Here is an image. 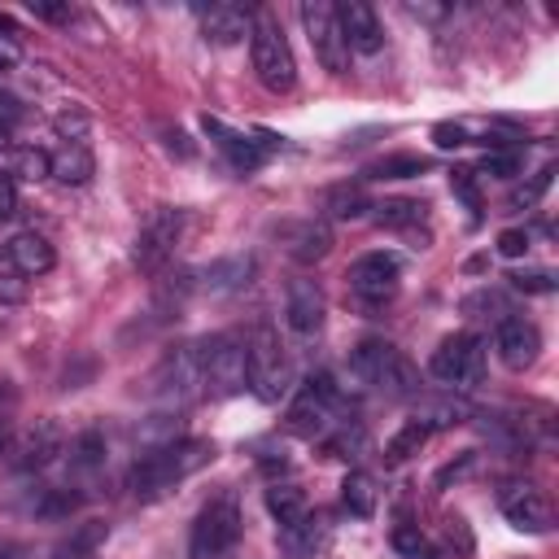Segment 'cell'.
<instances>
[{"label": "cell", "mask_w": 559, "mask_h": 559, "mask_svg": "<svg viewBox=\"0 0 559 559\" xmlns=\"http://www.w3.org/2000/svg\"><path fill=\"white\" fill-rule=\"evenodd\" d=\"M301 22H306V35H310V48H314L319 66H323L328 74H345L349 48H345L336 9H332L328 0H301Z\"/></svg>", "instance_id": "obj_10"}, {"label": "cell", "mask_w": 559, "mask_h": 559, "mask_svg": "<svg viewBox=\"0 0 559 559\" xmlns=\"http://www.w3.org/2000/svg\"><path fill=\"white\" fill-rule=\"evenodd\" d=\"M249 57H253V74L266 92H293L297 83V61L293 48L284 39V26L271 13H253L249 26Z\"/></svg>", "instance_id": "obj_5"}, {"label": "cell", "mask_w": 559, "mask_h": 559, "mask_svg": "<svg viewBox=\"0 0 559 559\" xmlns=\"http://www.w3.org/2000/svg\"><path fill=\"white\" fill-rule=\"evenodd\" d=\"M323 314H328V306H323L319 284L314 280H293L288 284V297H284V323L297 336H314L323 328Z\"/></svg>", "instance_id": "obj_16"}, {"label": "cell", "mask_w": 559, "mask_h": 559, "mask_svg": "<svg viewBox=\"0 0 559 559\" xmlns=\"http://www.w3.org/2000/svg\"><path fill=\"white\" fill-rule=\"evenodd\" d=\"M48 175H52L57 183H66V188H83V183L96 175V157H92V148H87L83 140L57 144V148L48 153Z\"/></svg>", "instance_id": "obj_20"}, {"label": "cell", "mask_w": 559, "mask_h": 559, "mask_svg": "<svg viewBox=\"0 0 559 559\" xmlns=\"http://www.w3.org/2000/svg\"><path fill=\"white\" fill-rule=\"evenodd\" d=\"M253 275V258L249 253H236V258H214L210 266L197 271V288H210V293H236L245 288Z\"/></svg>", "instance_id": "obj_22"}, {"label": "cell", "mask_w": 559, "mask_h": 559, "mask_svg": "<svg viewBox=\"0 0 559 559\" xmlns=\"http://www.w3.org/2000/svg\"><path fill=\"white\" fill-rule=\"evenodd\" d=\"M520 153L515 148H489L485 157H480V166L472 170V175H493V179H515L520 175Z\"/></svg>", "instance_id": "obj_36"}, {"label": "cell", "mask_w": 559, "mask_h": 559, "mask_svg": "<svg viewBox=\"0 0 559 559\" xmlns=\"http://www.w3.org/2000/svg\"><path fill=\"white\" fill-rule=\"evenodd\" d=\"M266 511L280 520V528H288V524H297V520H306V515H310V498H306V489H301V485L275 480V485L266 489Z\"/></svg>", "instance_id": "obj_25"}, {"label": "cell", "mask_w": 559, "mask_h": 559, "mask_svg": "<svg viewBox=\"0 0 559 559\" xmlns=\"http://www.w3.org/2000/svg\"><path fill=\"white\" fill-rule=\"evenodd\" d=\"M341 502H345L349 515L367 520V515L376 511V480H371L367 472H349V476L341 480Z\"/></svg>", "instance_id": "obj_30"}, {"label": "cell", "mask_w": 559, "mask_h": 559, "mask_svg": "<svg viewBox=\"0 0 559 559\" xmlns=\"http://www.w3.org/2000/svg\"><path fill=\"white\" fill-rule=\"evenodd\" d=\"M428 166H432V162L419 157V153H384L380 162L367 166V179H415V175H424Z\"/></svg>", "instance_id": "obj_28"}, {"label": "cell", "mask_w": 559, "mask_h": 559, "mask_svg": "<svg viewBox=\"0 0 559 559\" xmlns=\"http://www.w3.org/2000/svg\"><path fill=\"white\" fill-rule=\"evenodd\" d=\"M192 349H197L201 393H210V397H231V393L249 389V349H245V341L218 332V336L192 341Z\"/></svg>", "instance_id": "obj_3"}, {"label": "cell", "mask_w": 559, "mask_h": 559, "mask_svg": "<svg viewBox=\"0 0 559 559\" xmlns=\"http://www.w3.org/2000/svg\"><path fill=\"white\" fill-rule=\"evenodd\" d=\"M428 371H432L441 384H450V389H472V384H480V380H485V341H480L476 332H454V336H445V341L432 349Z\"/></svg>", "instance_id": "obj_8"}, {"label": "cell", "mask_w": 559, "mask_h": 559, "mask_svg": "<svg viewBox=\"0 0 559 559\" xmlns=\"http://www.w3.org/2000/svg\"><path fill=\"white\" fill-rule=\"evenodd\" d=\"M323 210H328V218H362L371 210V197L362 183H336V188H328Z\"/></svg>", "instance_id": "obj_27"}, {"label": "cell", "mask_w": 559, "mask_h": 559, "mask_svg": "<svg viewBox=\"0 0 559 559\" xmlns=\"http://www.w3.org/2000/svg\"><path fill=\"white\" fill-rule=\"evenodd\" d=\"M515 293H555V275L550 271H515L507 275Z\"/></svg>", "instance_id": "obj_41"}, {"label": "cell", "mask_w": 559, "mask_h": 559, "mask_svg": "<svg viewBox=\"0 0 559 559\" xmlns=\"http://www.w3.org/2000/svg\"><path fill=\"white\" fill-rule=\"evenodd\" d=\"M450 188H454L472 210H480V192H476V175H472V170H454V175H450Z\"/></svg>", "instance_id": "obj_47"}, {"label": "cell", "mask_w": 559, "mask_h": 559, "mask_svg": "<svg viewBox=\"0 0 559 559\" xmlns=\"http://www.w3.org/2000/svg\"><path fill=\"white\" fill-rule=\"evenodd\" d=\"M13 210H17V188H13L9 175H0V223L13 218Z\"/></svg>", "instance_id": "obj_49"}, {"label": "cell", "mask_w": 559, "mask_h": 559, "mask_svg": "<svg viewBox=\"0 0 559 559\" xmlns=\"http://www.w3.org/2000/svg\"><path fill=\"white\" fill-rule=\"evenodd\" d=\"M389 542H393V550H397L402 559H432V546H428V537H424L415 524H397Z\"/></svg>", "instance_id": "obj_37"}, {"label": "cell", "mask_w": 559, "mask_h": 559, "mask_svg": "<svg viewBox=\"0 0 559 559\" xmlns=\"http://www.w3.org/2000/svg\"><path fill=\"white\" fill-rule=\"evenodd\" d=\"M550 175H555V166H546V170H537V175H533L528 183H520V188H515V192L507 197V205H511V210H533V205L542 201V192L550 188Z\"/></svg>", "instance_id": "obj_38"}, {"label": "cell", "mask_w": 559, "mask_h": 559, "mask_svg": "<svg viewBox=\"0 0 559 559\" xmlns=\"http://www.w3.org/2000/svg\"><path fill=\"white\" fill-rule=\"evenodd\" d=\"M280 236H284V249H288V258L293 262H319L328 249H332V227L328 223H314V218H301V223H284L280 227Z\"/></svg>", "instance_id": "obj_18"}, {"label": "cell", "mask_w": 559, "mask_h": 559, "mask_svg": "<svg viewBox=\"0 0 559 559\" xmlns=\"http://www.w3.org/2000/svg\"><path fill=\"white\" fill-rule=\"evenodd\" d=\"M26 301V280L17 271H0V306H22Z\"/></svg>", "instance_id": "obj_43"}, {"label": "cell", "mask_w": 559, "mask_h": 559, "mask_svg": "<svg viewBox=\"0 0 559 559\" xmlns=\"http://www.w3.org/2000/svg\"><path fill=\"white\" fill-rule=\"evenodd\" d=\"M17 118H22V100L0 87V127H9V122H17Z\"/></svg>", "instance_id": "obj_51"}, {"label": "cell", "mask_w": 559, "mask_h": 559, "mask_svg": "<svg viewBox=\"0 0 559 559\" xmlns=\"http://www.w3.org/2000/svg\"><path fill=\"white\" fill-rule=\"evenodd\" d=\"M445 537H450V542H459V550H463V555L472 550V533H467V524H463L459 515H450V520H445Z\"/></svg>", "instance_id": "obj_50"}, {"label": "cell", "mask_w": 559, "mask_h": 559, "mask_svg": "<svg viewBox=\"0 0 559 559\" xmlns=\"http://www.w3.org/2000/svg\"><path fill=\"white\" fill-rule=\"evenodd\" d=\"M52 262H57V253L39 231H17L9 240V266L17 275H44V271H52Z\"/></svg>", "instance_id": "obj_21"}, {"label": "cell", "mask_w": 559, "mask_h": 559, "mask_svg": "<svg viewBox=\"0 0 559 559\" xmlns=\"http://www.w3.org/2000/svg\"><path fill=\"white\" fill-rule=\"evenodd\" d=\"M105 533H109V528H105L100 520H87V524H79V528L57 546V555H52V559H92V555H96V546L105 542Z\"/></svg>", "instance_id": "obj_31"}, {"label": "cell", "mask_w": 559, "mask_h": 559, "mask_svg": "<svg viewBox=\"0 0 559 559\" xmlns=\"http://www.w3.org/2000/svg\"><path fill=\"white\" fill-rule=\"evenodd\" d=\"M179 231H183V210H175V205H157V210H148V218L140 223V231H135V249H131V262L140 266V271H162L166 262H170V253H175V245H179Z\"/></svg>", "instance_id": "obj_9"}, {"label": "cell", "mask_w": 559, "mask_h": 559, "mask_svg": "<svg viewBox=\"0 0 559 559\" xmlns=\"http://www.w3.org/2000/svg\"><path fill=\"white\" fill-rule=\"evenodd\" d=\"M26 9H31L35 17H44V22H70V17H74L70 4H48V0H31Z\"/></svg>", "instance_id": "obj_48"}, {"label": "cell", "mask_w": 559, "mask_h": 559, "mask_svg": "<svg viewBox=\"0 0 559 559\" xmlns=\"http://www.w3.org/2000/svg\"><path fill=\"white\" fill-rule=\"evenodd\" d=\"M22 61V39H17V26L0 13V70H13Z\"/></svg>", "instance_id": "obj_40"}, {"label": "cell", "mask_w": 559, "mask_h": 559, "mask_svg": "<svg viewBox=\"0 0 559 559\" xmlns=\"http://www.w3.org/2000/svg\"><path fill=\"white\" fill-rule=\"evenodd\" d=\"M472 415H476V411H472V402L450 393V397H432V402H424L415 419H419V424L432 432V428H454V424H467Z\"/></svg>", "instance_id": "obj_26"}, {"label": "cell", "mask_w": 559, "mask_h": 559, "mask_svg": "<svg viewBox=\"0 0 559 559\" xmlns=\"http://www.w3.org/2000/svg\"><path fill=\"white\" fill-rule=\"evenodd\" d=\"M100 463H105V432H96V428L79 432V437L70 441V467H74V472H92V467H100Z\"/></svg>", "instance_id": "obj_33"}, {"label": "cell", "mask_w": 559, "mask_h": 559, "mask_svg": "<svg viewBox=\"0 0 559 559\" xmlns=\"http://www.w3.org/2000/svg\"><path fill=\"white\" fill-rule=\"evenodd\" d=\"M57 454H66V432H61V424H52V419H35V424L9 445V463H13L17 472H39V467H48Z\"/></svg>", "instance_id": "obj_12"}, {"label": "cell", "mask_w": 559, "mask_h": 559, "mask_svg": "<svg viewBox=\"0 0 559 559\" xmlns=\"http://www.w3.org/2000/svg\"><path fill=\"white\" fill-rule=\"evenodd\" d=\"M323 546H328V524H323V515H314V511H310L306 520L280 528V550L293 555V559H314Z\"/></svg>", "instance_id": "obj_23"}, {"label": "cell", "mask_w": 559, "mask_h": 559, "mask_svg": "<svg viewBox=\"0 0 559 559\" xmlns=\"http://www.w3.org/2000/svg\"><path fill=\"white\" fill-rule=\"evenodd\" d=\"M349 376L358 380V389H380L389 397H415L419 393L415 367L380 336H371V341L349 349Z\"/></svg>", "instance_id": "obj_2"}, {"label": "cell", "mask_w": 559, "mask_h": 559, "mask_svg": "<svg viewBox=\"0 0 559 559\" xmlns=\"http://www.w3.org/2000/svg\"><path fill=\"white\" fill-rule=\"evenodd\" d=\"M9 445V415H0V450Z\"/></svg>", "instance_id": "obj_53"}, {"label": "cell", "mask_w": 559, "mask_h": 559, "mask_svg": "<svg viewBox=\"0 0 559 559\" xmlns=\"http://www.w3.org/2000/svg\"><path fill=\"white\" fill-rule=\"evenodd\" d=\"M524 249H528V231H524V227L498 231V253H502V258H524Z\"/></svg>", "instance_id": "obj_45"}, {"label": "cell", "mask_w": 559, "mask_h": 559, "mask_svg": "<svg viewBox=\"0 0 559 559\" xmlns=\"http://www.w3.org/2000/svg\"><path fill=\"white\" fill-rule=\"evenodd\" d=\"M336 402H341V389L328 371H310L284 415V428L301 441H323L341 419H336Z\"/></svg>", "instance_id": "obj_4"}, {"label": "cell", "mask_w": 559, "mask_h": 559, "mask_svg": "<svg viewBox=\"0 0 559 559\" xmlns=\"http://www.w3.org/2000/svg\"><path fill=\"white\" fill-rule=\"evenodd\" d=\"M424 441H428V428H424L419 419H406V424L389 437V445H384V463H389V467H397V463L415 459V454L424 450Z\"/></svg>", "instance_id": "obj_29"}, {"label": "cell", "mask_w": 559, "mask_h": 559, "mask_svg": "<svg viewBox=\"0 0 559 559\" xmlns=\"http://www.w3.org/2000/svg\"><path fill=\"white\" fill-rule=\"evenodd\" d=\"M332 9H336V22H341V35H345V48H349V52H362V57L380 52L384 31H380V17H376L371 4L345 0V4H332Z\"/></svg>", "instance_id": "obj_14"}, {"label": "cell", "mask_w": 559, "mask_h": 559, "mask_svg": "<svg viewBox=\"0 0 559 559\" xmlns=\"http://www.w3.org/2000/svg\"><path fill=\"white\" fill-rule=\"evenodd\" d=\"M210 463H214V441H205V437H183V441H175V445H166V450H144V454L131 463V472H127V489H131L135 498H162L166 489H175L179 480L197 476V472L210 467Z\"/></svg>", "instance_id": "obj_1"}, {"label": "cell", "mask_w": 559, "mask_h": 559, "mask_svg": "<svg viewBox=\"0 0 559 559\" xmlns=\"http://www.w3.org/2000/svg\"><path fill=\"white\" fill-rule=\"evenodd\" d=\"M197 13H201V35L210 44H218V48L240 44L249 35V26H253V13L240 9V4H210V9H197Z\"/></svg>", "instance_id": "obj_17"}, {"label": "cell", "mask_w": 559, "mask_h": 559, "mask_svg": "<svg viewBox=\"0 0 559 559\" xmlns=\"http://www.w3.org/2000/svg\"><path fill=\"white\" fill-rule=\"evenodd\" d=\"M201 122H205V131L214 135V144L227 153L231 170H240V175H253V170L266 162V153H262V148H258V144H253L245 131H231L227 122H218V118H210V114H205Z\"/></svg>", "instance_id": "obj_19"}, {"label": "cell", "mask_w": 559, "mask_h": 559, "mask_svg": "<svg viewBox=\"0 0 559 559\" xmlns=\"http://www.w3.org/2000/svg\"><path fill=\"white\" fill-rule=\"evenodd\" d=\"M0 153H13V135H9V127H0Z\"/></svg>", "instance_id": "obj_52"}, {"label": "cell", "mask_w": 559, "mask_h": 559, "mask_svg": "<svg viewBox=\"0 0 559 559\" xmlns=\"http://www.w3.org/2000/svg\"><path fill=\"white\" fill-rule=\"evenodd\" d=\"M432 144L437 148H463L467 144V127L463 122H437L432 127Z\"/></svg>", "instance_id": "obj_42"}, {"label": "cell", "mask_w": 559, "mask_h": 559, "mask_svg": "<svg viewBox=\"0 0 559 559\" xmlns=\"http://www.w3.org/2000/svg\"><path fill=\"white\" fill-rule=\"evenodd\" d=\"M463 310L467 314H480V319H493V323H502V319L515 314L511 310V297L502 288H476L472 297H463Z\"/></svg>", "instance_id": "obj_32"}, {"label": "cell", "mask_w": 559, "mask_h": 559, "mask_svg": "<svg viewBox=\"0 0 559 559\" xmlns=\"http://www.w3.org/2000/svg\"><path fill=\"white\" fill-rule=\"evenodd\" d=\"M371 210H376L380 227H411V223L424 218V201H411V197H393V201H380Z\"/></svg>", "instance_id": "obj_34"}, {"label": "cell", "mask_w": 559, "mask_h": 559, "mask_svg": "<svg viewBox=\"0 0 559 559\" xmlns=\"http://www.w3.org/2000/svg\"><path fill=\"white\" fill-rule=\"evenodd\" d=\"M498 507H502L507 524L520 533H546L550 528V498L537 485H511Z\"/></svg>", "instance_id": "obj_15"}, {"label": "cell", "mask_w": 559, "mask_h": 559, "mask_svg": "<svg viewBox=\"0 0 559 559\" xmlns=\"http://www.w3.org/2000/svg\"><path fill=\"white\" fill-rule=\"evenodd\" d=\"M74 507H79V493H70V489H44V498L35 502V515L61 520V515H70Z\"/></svg>", "instance_id": "obj_39"}, {"label": "cell", "mask_w": 559, "mask_h": 559, "mask_svg": "<svg viewBox=\"0 0 559 559\" xmlns=\"http://www.w3.org/2000/svg\"><path fill=\"white\" fill-rule=\"evenodd\" d=\"M245 349H249V389L262 402L288 397V389H293V362H288L280 336L271 332V323H258L253 336L245 341Z\"/></svg>", "instance_id": "obj_6"}, {"label": "cell", "mask_w": 559, "mask_h": 559, "mask_svg": "<svg viewBox=\"0 0 559 559\" xmlns=\"http://www.w3.org/2000/svg\"><path fill=\"white\" fill-rule=\"evenodd\" d=\"M135 441H140V454H144V450H166V445L183 441V415L162 406L157 415H148V419L135 428Z\"/></svg>", "instance_id": "obj_24"}, {"label": "cell", "mask_w": 559, "mask_h": 559, "mask_svg": "<svg viewBox=\"0 0 559 559\" xmlns=\"http://www.w3.org/2000/svg\"><path fill=\"white\" fill-rule=\"evenodd\" d=\"M13 175L17 179H48V153L44 148H35V144H17L13 148Z\"/></svg>", "instance_id": "obj_35"}, {"label": "cell", "mask_w": 559, "mask_h": 559, "mask_svg": "<svg viewBox=\"0 0 559 559\" xmlns=\"http://www.w3.org/2000/svg\"><path fill=\"white\" fill-rule=\"evenodd\" d=\"M83 131H87V118H83L79 109H66V114H57V135H61V144H70V140H83Z\"/></svg>", "instance_id": "obj_44"}, {"label": "cell", "mask_w": 559, "mask_h": 559, "mask_svg": "<svg viewBox=\"0 0 559 559\" xmlns=\"http://www.w3.org/2000/svg\"><path fill=\"white\" fill-rule=\"evenodd\" d=\"M472 467H476V450H463V454H459L454 463H445V467L437 472V489H445L450 480H459V476H467Z\"/></svg>", "instance_id": "obj_46"}, {"label": "cell", "mask_w": 559, "mask_h": 559, "mask_svg": "<svg viewBox=\"0 0 559 559\" xmlns=\"http://www.w3.org/2000/svg\"><path fill=\"white\" fill-rule=\"evenodd\" d=\"M345 284H349V293H354L367 310H376V306H384V301L397 293V284H402V262H397L393 253H362V258L345 271Z\"/></svg>", "instance_id": "obj_11"}, {"label": "cell", "mask_w": 559, "mask_h": 559, "mask_svg": "<svg viewBox=\"0 0 559 559\" xmlns=\"http://www.w3.org/2000/svg\"><path fill=\"white\" fill-rule=\"evenodd\" d=\"M493 349H498V358H502L507 371H524V367H533L537 354H542V332H537L533 319L511 314V319L498 323V332H493Z\"/></svg>", "instance_id": "obj_13"}, {"label": "cell", "mask_w": 559, "mask_h": 559, "mask_svg": "<svg viewBox=\"0 0 559 559\" xmlns=\"http://www.w3.org/2000/svg\"><path fill=\"white\" fill-rule=\"evenodd\" d=\"M240 542V502L236 493H218L201 507L188 542V559H227Z\"/></svg>", "instance_id": "obj_7"}]
</instances>
